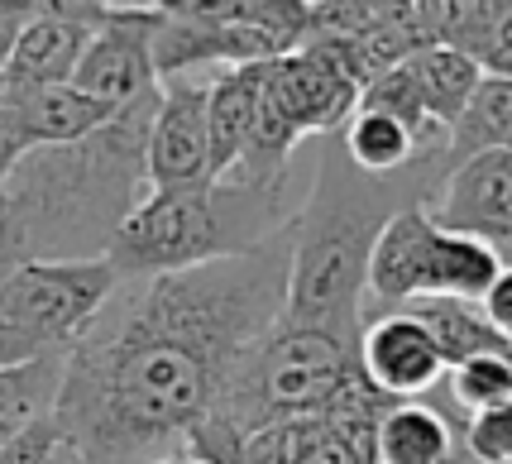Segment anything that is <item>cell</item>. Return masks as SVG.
Returning a JSON list of instances; mask_svg holds the SVG:
<instances>
[{"instance_id":"cell-1","label":"cell","mask_w":512,"mask_h":464,"mask_svg":"<svg viewBox=\"0 0 512 464\" xmlns=\"http://www.w3.org/2000/svg\"><path fill=\"white\" fill-rule=\"evenodd\" d=\"M283 297L288 230L182 273L120 278L67 350L53 421L87 464L187 455L245 354L283 321Z\"/></svg>"},{"instance_id":"cell-2","label":"cell","mask_w":512,"mask_h":464,"mask_svg":"<svg viewBox=\"0 0 512 464\" xmlns=\"http://www.w3.org/2000/svg\"><path fill=\"white\" fill-rule=\"evenodd\" d=\"M158 91L115 111L77 144H39L5 177L0 273L34 259H106L115 230L149 192V125Z\"/></svg>"},{"instance_id":"cell-3","label":"cell","mask_w":512,"mask_h":464,"mask_svg":"<svg viewBox=\"0 0 512 464\" xmlns=\"http://www.w3.org/2000/svg\"><path fill=\"white\" fill-rule=\"evenodd\" d=\"M446 177V154L422 158L407 173L369 177L345 158L340 139L321 154L312 187L288 221V297L283 321L331 331L359 345L364 283L374 240L402 206H426Z\"/></svg>"},{"instance_id":"cell-4","label":"cell","mask_w":512,"mask_h":464,"mask_svg":"<svg viewBox=\"0 0 512 464\" xmlns=\"http://www.w3.org/2000/svg\"><path fill=\"white\" fill-rule=\"evenodd\" d=\"M302 206V201H297ZM288 201V177L245 187V182H192V187H149L125 225L115 230L106 259L120 278H158L259 249L297 216Z\"/></svg>"},{"instance_id":"cell-5","label":"cell","mask_w":512,"mask_h":464,"mask_svg":"<svg viewBox=\"0 0 512 464\" xmlns=\"http://www.w3.org/2000/svg\"><path fill=\"white\" fill-rule=\"evenodd\" d=\"M503 268L508 264L498 259V249L484 240L441 230L426 206H402L374 240L364 302L379 311L412 302H484Z\"/></svg>"},{"instance_id":"cell-6","label":"cell","mask_w":512,"mask_h":464,"mask_svg":"<svg viewBox=\"0 0 512 464\" xmlns=\"http://www.w3.org/2000/svg\"><path fill=\"white\" fill-rule=\"evenodd\" d=\"M120 288L111 259H34L0 273V326L29 354H67Z\"/></svg>"},{"instance_id":"cell-7","label":"cell","mask_w":512,"mask_h":464,"mask_svg":"<svg viewBox=\"0 0 512 464\" xmlns=\"http://www.w3.org/2000/svg\"><path fill=\"white\" fill-rule=\"evenodd\" d=\"M431 221L441 230L484 240L498 249V259H512V149H484V154L450 163L441 187L426 201Z\"/></svg>"},{"instance_id":"cell-8","label":"cell","mask_w":512,"mask_h":464,"mask_svg":"<svg viewBox=\"0 0 512 464\" xmlns=\"http://www.w3.org/2000/svg\"><path fill=\"white\" fill-rule=\"evenodd\" d=\"M154 24L158 10H106V20L91 29L87 53L72 72V87L111 111H125L139 96L158 91Z\"/></svg>"},{"instance_id":"cell-9","label":"cell","mask_w":512,"mask_h":464,"mask_svg":"<svg viewBox=\"0 0 512 464\" xmlns=\"http://www.w3.org/2000/svg\"><path fill=\"white\" fill-rule=\"evenodd\" d=\"M359 369L383 398L412 402L426 398L436 383H446V354L422 326L412 307L374 311L359 326Z\"/></svg>"},{"instance_id":"cell-10","label":"cell","mask_w":512,"mask_h":464,"mask_svg":"<svg viewBox=\"0 0 512 464\" xmlns=\"http://www.w3.org/2000/svg\"><path fill=\"white\" fill-rule=\"evenodd\" d=\"M206 91H211V82H201L192 72L158 82V106H154V125H149V149H144L149 187L211 182Z\"/></svg>"},{"instance_id":"cell-11","label":"cell","mask_w":512,"mask_h":464,"mask_svg":"<svg viewBox=\"0 0 512 464\" xmlns=\"http://www.w3.org/2000/svg\"><path fill=\"white\" fill-rule=\"evenodd\" d=\"M0 91H5V106H10L29 149H39V144H77V139H87L91 130H101L115 115L111 106L91 101L87 91H77L72 82L15 87V82L0 77Z\"/></svg>"},{"instance_id":"cell-12","label":"cell","mask_w":512,"mask_h":464,"mask_svg":"<svg viewBox=\"0 0 512 464\" xmlns=\"http://www.w3.org/2000/svg\"><path fill=\"white\" fill-rule=\"evenodd\" d=\"M96 24L58 20V15H39L15 29L10 39V58H5V82L15 87H53V82H72V72L87 53V39Z\"/></svg>"},{"instance_id":"cell-13","label":"cell","mask_w":512,"mask_h":464,"mask_svg":"<svg viewBox=\"0 0 512 464\" xmlns=\"http://www.w3.org/2000/svg\"><path fill=\"white\" fill-rule=\"evenodd\" d=\"M254 111H259V63L225 67L221 77H211V91H206L211 182L235 173V163L249 144V130H254Z\"/></svg>"},{"instance_id":"cell-14","label":"cell","mask_w":512,"mask_h":464,"mask_svg":"<svg viewBox=\"0 0 512 464\" xmlns=\"http://www.w3.org/2000/svg\"><path fill=\"white\" fill-rule=\"evenodd\" d=\"M340 149H345V158L355 163L359 173L369 177H393V173H407L412 163H422V158H436L446 154V149H431L417 130H407L402 120H393V115L383 111H359L340 125Z\"/></svg>"},{"instance_id":"cell-15","label":"cell","mask_w":512,"mask_h":464,"mask_svg":"<svg viewBox=\"0 0 512 464\" xmlns=\"http://www.w3.org/2000/svg\"><path fill=\"white\" fill-rule=\"evenodd\" d=\"M402 67L412 72V87L422 96L426 115H431L446 134H450V125L460 120V111L469 106L474 87L484 82V67L474 63L469 53L446 48V44H422Z\"/></svg>"},{"instance_id":"cell-16","label":"cell","mask_w":512,"mask_h":464,"mask_svg":"<svg viewBox=\"0 0 512 464\" xmlns=\"http://www.w3.org/2000/svg\"><path fill=\"white\" fill-rule=\"evenodd\" d=\"M455 450V431L441 417V407L412 398L388 402L374 436V460L379 464H441Z\"/></svg>"},{"instance_id":"cell-17","label":"cell","mask_w":512,"mask_h":464,"mask_svg":"<svg viewBox=\"0 0 512 464\" xmlns=\"http://www.w3.org/2000/svg\"><path fill=\"white\" fill-rule=\"evenodd\" d=\"M63 359L67 354H39L0 369V445L15 441L24 426L53 417L58 388H63Z\"/></svg>"},{"instance_id":"cell-18","label":"cell","mask_w":512,"mask_h":464,"mask_svg":"<svg viewBox=\"0 0 512 464\" xmlns=\"http://www.w3.org/2000/svg\"><path fill=\"white\" fill-rule=\"evenodd\" d=\"M484 149H512V77H489L474 87L469 106L446 134V168Z\"/></svg>"},{"instance_id":"cell-19","label":"cell","mask_w":512,"mask_h":464,"mask_svg":"<svg viewBox=\"0 0 512 464\" xmlns=\"http://www.w3.org/2000/svg\"><path fill=\"white\" fill-rule=\"evenodd\" d=\"M412 311L422 316L431 340L441 345L446 364H460L469 354L508 350V340L489 326V316L479 311V302H412Z\"/></svg>"},{"instance_id":"cell-20","label":"cell","mask_w":512,"mask_h":464,"mask_svg":"<svg viewBox=\"0 0 512 464\" xmlns=\"http://www.w3.org/2000/svg\"><path fill=\"white\" fill-rule=\"evenodd\" d=\"M446 388L455 407H465V412H484L493 402H512V345L489 354H469L460 364H450Z\"/></svg>"},{"instance_id":"cell-21","label":"cell","mask_w":512,"mask_h":464,"mask_svg":"<svg viewBox=\"0 0 512 464\" xmlns=\"http://www.w3.org/2000/svg\"><path fill=\"white\" fill-rule=\"evenodd\" d=\"M412 15H417V29H422L426 44H446L469 53L474 34H479L484 0H412Z\"/></svg>"},{"instance_id":"cell-22","label":"cell","mask_w":512,"mask_h":464,"mask_svg":"<svg viewBox=\"0 0 512 464\" xmlns=\"http://www.w3.org/2000/svg\"><path fill=\"white\" fill-rule=\"evenodd\" d=\"M0 464H87L82 450L63 436V426L53 417L24 426L15 441L0 445Z\"/></svg>"},{"instance_id":"cell-23","label":"cell","mask_w":512,"mask_h":464,"mask_svg":"<svg viewBox=\"0 0 512 464\" xmlns=\"http://www.w3.org/2000/svg\"><path fill=\"white\" fill-rule=\"evenodd\" d=\"M469 58L489 77H512V0H484L479 34L469 44Z\"/></svg>"},{"instance_id":"cell-24","label":"cell","mask_w":512,"mask_h":464,"mask_svg":"<svg viewBox=\"0 0 512 464\" xmlns=\"http://www.w3.org/2000/svg\"><path fill=\"white\" fill-rule=\"evenodd\" d=\"M460 450L484 464H512V402H493L484 412H469Z\"/></svg>"},{"instance_id":"cell-25","label":"cell","mask_w":512,"mask_h":464,"mask_svg":"<svg viewBox=\"0 0 512 464\" xmlns=\"http://www.w3.org/2000/svg\"><path fill=\"white\" fill-rule=\"evenodd\" d=\"M479 311L489 316V326H493L498 335H503V340H512V264L503 268L498 278H493V288L484 292Z\"/></svg>"},{"instance_id":"cell-26","label":"cell","mask_w":512,"mask_h":464,"mask_svg":"<svg viewBox=\"0 0 512 464\" xmlns=\"http://www.w3.org/2000/svg\"><path fill=\"white\" fill-rule=\"evenodd\" d=\"M24 154H29V144H24L20 125H15V115H10V106H5V91H0V187H5L10 168H15Z\"/></svg>"},{"instance_id":"cell-27","label":"cell","mask_w":512,"mask_h":464,"mask_svg":"<svg viewBox=\"0 0 512 464\" xmlns=\"http://www.w3.org/2000/svg\"><path fill=\"white\" fill-rule=\"evenodd\" d=\"M106 0H44V15H58V20H77V24H101L106 20Z\"/></svg>"},{"instance_id":"cell-28","label":"cell","mask_w":512,"mask_h":464,"mask_svg":"<svg viewBox=\"0 0 512 464\" xmlns=\"http://www.w3.org/2000/svg\"><path fill=\"white\" fill-rule=\"evenodd\" d=\"M44 15V0H0V20H5V29L15 34L20 24L39 20Z\"/></svg>"},{"instance_id":"cell-29","label":"cell","mask_w":512,"mask_h":464,"mask_svg":"<svg viewBox=\"0 0 512 464\" xmlns=\"http://www.w3.org/2000/svg\"><path fill=\"white\" fill-rule=\"evenodd\" d=\"M10 39H15V34H10L5 20H0V72H5V58H10Z\"/></svg>"},{"instance_id":"cell-30","label":"cell","mask_w":512,"mask_h":464,"mask_svg":"<svg viewBox=\"0 0 512 464\" xmlns=\"http://www.w3.org/2000/svg\"><path fill=\"white\" fill-rule=\"evenodd\" d=\"M441 464H484V460H474V455H465V450H460V445H455V450H450L446 460Z\"/></svg>"},{"instance_id":"cell-31","label":"cell","mask_w":512,"mask_h":464,"mask_svg":"<svg viewBox=\"0 0 512 464\" xmlns=\"http://www.w3.org/2000/svg\"><path fill=\"white\" fill-rule=\"evenodd\" d=\"M149 464H206L197 455H163V460H149Z\"/></svg>"},{"instance_id":"cell-32","label":"cell","mask_w":512,"mask_h":464,"mask_svg":"<svg viewBox=\"0 0 512 464\" xmlns=\"http://www.w3.org/2000/svg\"><path fill=\"white\" fill-rule=\"evenodd\" d=\"M0 225H5V187H0Z\"/></svg>"},{"instance_id":"cell-33","label":"cell","mask_w":512,"mask_h":464,"mask_svg":"<svg viewBox=\"0 0 512 464\" xmlns=\"http://www.w3.org/2000/svg\"><path fill=\"white\" fill-rule=\"evenodd\" d=\"M508 345H512V340H508Z\"/></svg>"}]
</instances>
